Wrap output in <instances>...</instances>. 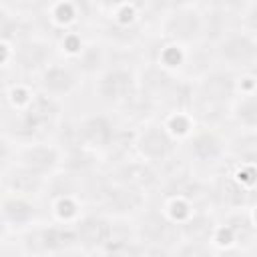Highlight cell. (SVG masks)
<instances>
[{
    "label": "cell",
    "instance_id": "18",
    "mask_svg": "<svg viewBox=\"0 0 257 257\" xmlns=\"http://www.w3.org/2000/svg\"><path fill=\"white\" fill-rule=\"evenodd\" d=\"M237 24L243 30L251 32L253 36H257V0H249L247 2V6L237 16Z\"/></svg>",
    "mask_w": 257,
    "mask_h": 257
},
{
    "label": "cell",
    "instance_id": "15",
    "mask_svg": "<svg viewBox=\"0 0 257 257\" xmlns=\"http://www.w3.org/2000/svg\"><path fill=\"white\" fill-rule=\"evenodd\" d=\"M227 163L257 167V131L235 128L227 135Z\"/></svg>",
    "mask_w": 257,
    "mask_h": 257
},
{
    "label": "cell",
    "instance_id": "6",
    "mask_svg": "<svg viewBox=\"0 0 257 257\" xmlns=\"http://www.w3.org/2000/svg\"><path fill=\"white\" fill-rule=\"evenodd\" d=\"M211 58L237 74H257V36L235 24L211 44Z\"/></svg>",
    "mask_w": 257,
    "mask_h": 257
},
{
    "label": "cell",
    "instance_id": "11",
    "mask_svg": "<svg viewBox=\"0 0 257 257\" xmlns=\"http://www.w3.org/2000/svg\"><path fill=\"white\" fill-rule=\"evenodd\" d=\"M32 82L44 94H48L56 100H64V98H68L80 90V86L84 82V74L72 62L58 56L48 66H44L34 76Z\"/></svg>",
    "mask_w": 257,
    "mask_h": 257
},
{
    "label": "cell",
    "instance_id": "2",
    "mask_svg": "<svg viewBox=\"0 0 257 257\" xmlns=\"http://www.w3.org/2000/svg\"><path fill=\"white\" fill-rule=\"evenodd\" d=\"M94 98L116 114L128 116V112H145L155 116L153 108L141 94L139 86V68L128 64H106L92 78Z\"/></svg>",
    "mask_w": 257,
    "mask_h": 257
},
{
    "label": "cell",
    "instance_id": "14",
    "mask_svg": "<svg viewBox=\"0 0 257 257\" xmlns=\"http://www.w3.org/2000/svg\"><path fill=\"white\" fill-rule=\"evenodd\" d=\"M48 187V179L28 171L26 167L10 161L2 165V193L22 195V197H44Z\"/></svg>",
    "mask_w": 257,
    "mask_h": 257
},
{
    "label": "cell",
    "instance_id": "9",
    "mask_svg": "<svg viewBox=\"0 0 257 257\" xmlns=\"http://www.w3.org/2000/svg\"><path fill=\"white\" fill-rule=\"evenodd\" d=\"M8 44V42H6ZM12 46V58L4 68V74L12 68L16 72V78H24V76H34L48 66L54 58H58V50H56V42L50 40L48 36L42 34H32L26 40L18 42V44H10Z\"/></svg>",
    "mask_w": 257,
    "mask_h": 257
},
{
    "label": "cell",
    "instance_id": "17",
    "mask_svg": "<svg viewBox=\"0 0 257 257\" xmlns=\"http://www.w3.org/2000/svg\"><path fill=\"white\" fill-rule=\"evenodd\" d=\"M54 2L56 0H4L2 6L22 12V14H28V16H34V14H44Z\"/></svg>",
    "mask_w": 257,
    "mask_h": 257
},
{
    "label": "cell",
    "instance_id": "12",
    "mask_svg": "<svg viewBox=\"0 0 257 257\" xmlns=\"http://www.w3.org/2000/svg\"><path fill=\"white\" fill-rule=\"evenodd\" d=\"M74 231H76L78 251L104 253V249L108 247V243L114 237L116 219H112L110 215H106L94 207H88L74 223Z\"/></svg>",
    "mask_w": 257,
    "mask_h": 257
},
{
    "label": "cell",
    "instance_id": "4",
    "mask_svg": "<svg viewBox=\"0 0 257 257\" xmlns=\"http://www.w3.org/2000/svg\"><path fill=\"white\" fill-rule=\"evenodd\" d=\"M2 139H4V157H2L4 163L14 161L44 179L54 177L64 167V147L54 139H40L18 145L6 137Z\"/></svg>",
    "mask_w": 257,
    "mask_h": 257
},
{
    "label": "cell",
    "instance_id": "16",
    "mask_svg": "<svg viewBox=\"0 0 257 257\" xmlns=\"http://www.w3.org/2000/svg\"><path fill=\"white\" fill-rule=\"evenodd\" d=\"M229 124H233L235 128L257 131V90L241 92L235 98V102L231 106Z\"/></svg>",
    "mask_w": 257,
    "mask_h": 257
},
{
    "label": "cell",
    "instance_id": "8",
    "mask_svg": "<svg viewBox=\"0 0 257 257\" xmlns=\"http://www.w3.org/2000/svg\"><path fill=\"white\" fill-rule=\"evenodd\" d=\"M157 32L161 42L197 48L205 40V10L201 4H185L159 16Z\"/></svg>",
    "mask_w": 257,
    "mask_h": 257
},
{
    "label": "cell",
    "instance_id": "7",
    "mask_svg": "<svg viewBox=\"0 0 257 257\" xmlns=\"http://www.w3.org/2000/svg\"><path fill=\"white\" fill-rule=\"evenodd\" d=\"M133 221L135 235L141 241L145 253H177L181 243V227L169 219V215L159 205H147Z\"/></svg>",
    "mask_w": 257,
    "mask_h": 257
},
{
    "label": "cell",
    "instance_id": "3",
    "mask_svg": "<svg viewBox=\"0 0 257 257\" xmlns=\"http://www.w3.org/2000/svg\"><path fill=\"white\" fill-rule=\"evenodd\" d=\"M131 151L137 157L165 171L167 167H173V163L181 155V143L173 137V133L167 128L163 118L155 114L133 126Z\"/></svg>",
    "mask_w": 257,
    "mask_h": 257
},
{
    "label": "cell",
    "instance_id": "1",
    "mask_svg": "<svg viewBox=\"0 0 257 257\" xmlns=\"http://www.w3.org/2000/svg\"><path fill=\"white\" fill-rule=\"evenodd\" d=\"M239 96V74L219 64H209L191 76L189 112L197 124L219 126L229 124L231 106Z\"/></svg>",
    "mask_w": 257,
    "mask_h": 257
},
{
    "label": "cell",
    "instance_id": "5",
    "mask_svg": "<svg viewBox=\"0 0 257 257\" xmlns=\"http://www.w3.org/2000/svg\"><path fill=\"white\" fill-rule=\"evenodd\" d=\"M181 155L195 171L213 175L227 163V133L219 126L197 124V128L181 143Z\"/></svg>",
    "mask_w": 257,
    "mask_h": 257
},
{
    "label": "cell",
    "instance_id": "13",
    "mask_svg": "<svg viewBox=\"0 0 257 257\" xmlns=\"http://www.w3.org/2000/svg\"><path fill=\"white\" fill-rule=\"evenodd\" d=\"M2 229L4 235L20 233L40 221V209L34 197L2 193Z\"/></svg>",
    "mask_w": 257,
    "mask_h": 257
},
{
    "label": "cell",
    "instance_id": "10",
    "mask_svg": "<svg viewBox=\"0 0 257 257\" xmlns=\"http://www.w3.org/2000/svg\"><path fill=\"white\" fill-rule=\"evenodd\" d=\"M104 173L112 181L122 183L126 187H133L137 191H143L147 195L157 193L161 183H163V177H165V171L161 167L137 157L135 153H133V157L124 155V157L108 163Z\"/></svg>",
    "mask_w": 257,
    "mask_h": 257
},
{
    "label": "cell",
    "instance_id": "20",
    "mask_svg": "<svg viewBox=\"0 0 257 257\" xmlns=\"http://www.w3.org/2000/svg\"><path fill=\"white\" fill-rule=\"evenodd\" d=\"M255 245H257V237H255Z\"/></svg>",
    "mask_w": 257,
    "mask_h": 257
},
{
    "label": "cell",
    "instance_id": "19",
    "mask_svg": "<svg viewBox=\"0 0 257 257\" xmlns=\"http://www.w3.org/2000/svg\"><path fill=\"white\" fill-rule=\"evenodd\" d=\"M128 2H135V0H90L92 8L100 14H110V12L118 10L120 6L128 4Z\"/></svg>",
    "mask_w": 257,
    "mask_h": 257
}]
</instances>
